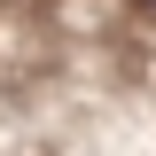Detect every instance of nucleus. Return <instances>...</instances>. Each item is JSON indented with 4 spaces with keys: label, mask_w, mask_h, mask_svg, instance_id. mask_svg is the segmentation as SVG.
I'll list each match as a JSON object with an SVG mask.
<instances>
[]
</instances>
